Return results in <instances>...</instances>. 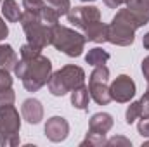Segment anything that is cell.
<instances>
[{
	"mask_svg": "<svg viewBox=\"0 0 149 147\" xmlns=\"http://www.w3.org/2000/svg\"><path fill=\"white\" fill-rule=\"evenodd\" d=\"M14 74L23 81V87L28 92H38L43 85H47L52 74V62L45 55H37L33 59H19Z\"/></svg>",
	"mask_w": 149,
	"mask_h": 147,
	"instance_id": "obj_1",
	"label": "cell"
},
{
	"mask_svg": "<svg viewBox=\"0 0 149 147\" xmlns=\"http://www.w3.org/2000/svg\"><path fill=\"white\" fill-rule=\"evenodd\" d=\"M139 23L134 14L125 7L116 12V16L108 24V42L118 47H128L135 40V31L139 30Z\"/></svg>",
	"mask_w": 149,
	"mask_h": 147,
	"instance_id": "obj_2",
	"label": "cell"
},
{
	"mask_svg": "<svg viewBox=\"0 0 149 147\" xmlns=\"http://www.w3.org/2000/svg\"><path fill=\"white\" fill-rule=\"evenodd\" d=\"M81 85H85V71L74 64L63 66L61 69L50 74V78L47 81L49 92L54 97H63L68 92H71Z\"/></svg>",
	"mask_w": 149,
	"mask_h": 147,
	"instance_id": "obj_3",
	"label": "cell"
},
{
	"mask_svg": "<svg viewBox=\"0 0 149 147\" xmlns=\"http://www.w3.org/2000/svg\"><path fill=\"white\" fill-rule=\"evenodd\" d=\"M85 37L78 31H74L68 26H61V24H56L52 28V40H50V45L66 54L68 57H80L83 54V49H85Z\"/></svg>",
	"mask_w": 149,
	"mask_h": 147,
	"instance_id": "obj_4",
	"label": "cell"
},
{
	"mask_svg": "<svg viewBox=\"0 0 149 147\" xmlns=\"http://www.w3.org/2000/svg\"><path fill=\"white\" fill-rule=\"evenodd\" d=\"M23 30H24V35L28 43L38 47L40 50H43L47 45H50V40H52V28L43 24L40 16L33 14V12H28L24 10L21 19H19Z\"/></svg>",
	"mask_w": 149,
	"mask_h": 147,
	"instance_id": "obj_5",
	"label": "cell"
},
{
	"mask_svg": "<svg viewBox=\"0 0 149 147\" xmlns=\"http://www.w3.org/2000/svg\"><path fill=\"white\" fill-rule=\"evenodd\" d=\"M19 130H21V118H19L17 109L12 104L0 107V146H19V142H21Z\"/></svg>",
	"mask_w": 149,
	"mask_h": 147,
	"instance_id": "obj_6",
	"label": "cell"
},
{
	"mask_svg": "<svg viewBox=\"0 0 149 147\" xmlns=\"http://www.w3.org/2000/svg\"><path fill=\"white\" fill-rule=\"evenodd\" d=\"M109 92H111L113 101H116L120 104H127L134 99V95L137 92V87H135V81L128 74H120L111 81Z\"/></svg>",
	"mask_w": 149,
	"mask_h": 147,
	"instance_id": "obj_7",
	"label": "cell"
},
{
	"mask_svg": "<svg viewBox=\"0 0 149 147\" xmlns=\"http://www.w3.org/2000/svg\"><path fill=\"white\" fill-rule=\"evenodd\" d=\"M66 17H68V23H71L73 26L85 30L90 23L101 21V10L94 5H80V7H71Z\"/></svg>",
	"mask_w": 149,
	"mask_h": 147,
	"instance_id": "obj_8",
	"label": "cell"
},
{
	"mask_svg": "<svg viewBox=\"0 0 149 147\" xmlns=\"http://www.w3.org/2000/svg\"><path fill=\"white\" fill-rule=\"evenodd\" d=\"M45 137L50 140V142H63L68 139L70 135V123L63 118V116H52L47 119L45 123Z\"/></svg>",
	"mask_w": 149,
	"mask_h": 147,
	"instance_id": "obj_9",
	"label": "cell"
},
{
	"mask_svg": "<svg viewBox=\"0 0 149 147\" xmlns=\"http://www.w3.org/2000/svg\"><path fill=\"white\" fill-rule=\"evenodd\" d=\"M21 114L30 125H38L43 119V106L38 99H26L21 106Z\"/></svg>",
	"mask_w": 149,
	"mask_h": 147,
	"instance_id": "obj_10",
	"label": "cell"
},
{
	"mask_svg": "<svg viewBox=\"0 0 149 147\" xmlns=\"http://www.w3.org/2000/svg\"><path fill=\"white\" fill-rule=\"evenodd\" d=\"M113 125H114V119L109 112H95L88 121V132L106 135L113 128Z\"/></svg>",
	"mask_w": 149,
	"mask_h": 147,
	"instance_id": "obj_11",
	"label": "cell"
},
{
	"mask_svg": "<svg viewBox=\"0 0 149 147\" xmlns=\"http://www.w3.org/2000/svg\"><path fill=\"white\" fill-rule=\"evenodd\" d=\"M125 5L134 14L141 28L149 23V0H127Z\"/></svg>",
	"mask_w": 149,
	"mask_h": 147,
	"instance_id": "obj_12",
	"label": "cell"
},
{
	"mask_svg": "<svg viewBox=\"0 0 149 147\" xmlns=\"http://www.w3.org/2000/svg\"><path fill=\"white\" fill-rule=\"evenodd\" d=\"M83 37L87 42H94V43H104L108 42V24L95 21L90 23L85 30H83Z\"/></svg>",
	"mask_w": 149,
	"mask_h": 147,
	"instance_id": "obj_13",
	"label": "cell"
},
{
	"mask_svg": "<svg viewBox=\"0 0 149 147\" xmlns=\"http://www.w3.org/2000/svg\"><path fill=\"white\" fill-rule=\"evenodd\" d=\"M88 92H90V99L99 106H108L113 101L108 83H88Z\"/></svg>",
	"mask_w": 149,
	"mask_h": 147,
	"instance_id": "obj_14",
	"label": "cell"
},
{
	"mask_svg": "<svg viewBox=\"0 0 149 147\" xmlns=\"http://www.w3.org/2000/svg\"><path fill=\"white\" fill-rule=\"evenodd\" d=\"M17 54L10 45H2L0 43V68L14 71L16 64H17Z\"/></svg>",
	"mask_w": 149,
	"mask_h": 147,
	"instance_id": "obj_15",
	"label": "cell"
},
{
	"mask_svg": "<svg viewBox=\"0 0 149 147\" xmlns=\"http://www.w3.org/2000/svg\"><path fill=\"white\" fill-rule=\"evenodd\" d=\"M88 102H90V92H88V87L81 85L78 88L71 90V104H73L74 109L85 111L88 107Z\"/></svg>",
	"mask_w": 149,
	"mask_h": 147,
	"instance_id": "obj_16",
	"label": "cell"
},
{
	"mask_svg": "<svg viewBox=\"0 0 149 147\" xmlns=\"http://www.w3.org/2000/svg\"><path fill=\"white\" fill-rule=\"evenodd\" d=\"M2 16L5 17V21L9 23H19L23 12L19 9V3L16 0H2Z\"/></svg>",
	"mask_w": 149,
	"mask_h": 147,
	"instance_id": "obj_17",
	"label": "cell"
},
{
	"mask_svg": "<svg viewBox=\"0 0 149 147\" xmlns=\"http://www.w3.org/2000/svg\"><path fill=\"white\" fill-rule=\"evenodd\" d=\"M109 61V54L104 50V49H101V47H94V49H90L88 52H87V55H85V62L87 64H90V66H102V64H106Z\"/></svg>",
	"mask_w": 149,
	"mask_h": 147,
	"instance_id": "obj_18",
	"label": "cell"
},
{
	"mask_svg": "<svg viewBox=\"0 0 149 147\" xmlns=\"http://www.w3.org/2000/svg\"><path fill=\"white\" fill-rule=\"evenodd\" d=\"M40 19H42V23L43 24H47V26H50V28H54L56 24H59V12L56 10V9H52L50 5H47L45 3V7L40 10Z\"/></svg>",
	"mask_w": 149,
	"mask_h": 147,
	"instance_id": "obj_19",
	"label": "cell"
},
{
	"mask_svg": "<svg viewBox=\"0 0 149 147\" xmlns=\"http://www.w3.org/2000/svg\"><path fill=\"white\" fill-rule=\"evenodd\" d=\"M88 83H109V69L106 68V64L94 68L88 76Z\"/></svg>",
	"mask_w": 149,
	"mask_h": 147,
	"instance_id": "obj_20",
	"label": "cell"
},
{
	"mask_svg": "<svg viewBox=\"0 0 149 147\" xmlns=\"http://www.w3.org/2000/svg\"><path fill=\"white\" fill-rule=\"evenodd\" d=\"M106 135H102V133H95V132H87V137H85V140L80 144L81 147L88 146V147H104L106 146Z\"/></svg>",
	"mask_w": 149,
	"mask_h": 147,
	"instance_id": "obj_21",
	"label": "cell"
},
{
	"mask_svg": "<svg viewBox=\"0 0 149 147\" xmlns=\"http://www.w3.org/2000/svg\"><path fill=\"white\" fill-rule=\"evenodd\" d=\"M142 116V109H141V102H130V106L127 107V112H125V121L127 125H132L135 119H139Z\"/></svg>",
	"mask_w": 149,
	"mask_h": 147,
	"instance_id": "obj_22",
	"label": "cell"
},
{
	"mask_svg": "<svg viewBox=\"0 0 149 147\" xmlns=\"http://www.w3.org/2000/svg\"><path fill=\"white\" fill-rule=\"evenodd\" d=\"M47 5H50L52 9H56L59 12V16H66L71 9V2L70 0H45Z\"/></svg>",
	"mask_w": 149,
	"mask_h": 147,
	"instance_id": "obj_23",
	"label": "cell"
},
{
	"mask_svg": "<svg viewBox=\"0 0 149 147\" xmlns=\"http://www.w3.org/2000/svg\"><path fill=\"white\" fill-rule=\"evenodd\" d=\"M42 54V50L35 47V45H31V43H24L21 49H19V55H21V59H33V57H37Z\"/></svg>",
	"mask_w": 149,
	"mask_h": 147,
	"instance_id": "obj_24",
	"label": "cell"
},
{
	"mask_svg": "<svg viewBox=\"0 0 149 147\" xmlns=\"http://www.w3.org/2000/svg\"><path fill=\"white\" fill-rule=\"evenodd\" d=\"M45 7V0H23V9L33 14H40V10Z\"/></svg>",
	"mask_w": 149,
	"mask_h": 147,
	"instance_id": "obj_25",
	"label": "cell"
},
{
	"mask_svg": "<svg viewBox=\"0 0 149 147\" xmlns=\"http://www.w3.org/2000/svg\"><path fill=\"white\" fill-rule=\"evenodd\" d=\"M106 146L108 147H132V142L127 137H123V135H114V137L106 140Z\"/></svg>",
	"mask_w": 149,
	"mask_h": 147,
	"instance_id": "obj_26",
	"label": "cell"
},
{
	"mask_svg": "<svg viewBox=\"0 0 149 147\" xmlns=\"http://www.w3.org/2000/svg\"><path fill=\"white\" fill-rule=\"evenodd\" d=\"M14 101H16V94H14L12 88L0 90V107H3V106H10V104H14Z\"/></svg>",
	"mask_w": 149,
	"mask_h": 147,
	"instance_id": "obj_27",
	"label": "cell"
},
{
	"mask_svg": "<svg viewBox=\"0 0 149 147\" xmlns=\"http://www.w3.org/2000/svg\"><path fill=\"white\" fill-rule=\"evenodd\" d=\"M12 76L9 69H3L0 68V90H5V88H12Z\"/></svg>",
	"mask_w": 149,
	"mask_h": 147,
	"instance_id": "obj_28",
	"label": "cell"
},
{
	"mask_svg": "<svg viewBox=\"0 0 149 147\" xmlns=\"http://www.w3.org/2000/svg\"><path fill=\"white\" fill-rule=\"evenodd\" d=\"M137 132L144 139H149V116H142L141 121L137 123Z\"/></svg>",
	"mask_w": 149,
	"mask_h": 147,
	"instance_id": "obj_29",
	"label": "cell"
},
{
	"mask_svg": "<svg viewBox=\"0 0 149 147\" xmlns=\"http://www.w3.org/2000/svg\"><path fill=\"white\" fill-rule=\"evenodd\" d=\"M7 35H9V26H7L5 19L0 16V42H2V40H5Z\"/></svg>",
	"mask_w": 149,
	"mask_h": 147,
	"instance_id": "obj_30",
	"label": "cell"
},
{
	"mask_svg": "<svg viewBox=\"0 0 149 147\" xmlns=\"http://www.w3.org/2000/svg\"><path fill=\"white\" fill-rule=\"evenodd\" d=\"M109 9H118V7H121L123 3H125V0H102Z\"/></svg>",
	"mask_w": 149,
	"mask_h": 147,
	"instance_id": "obj_31",
	"label": "cell"
},
{
	"mask_svg": "<svg viewBox=\"0 0 149 147\" xmlns=\"http://www.w3.org/2000/svg\"><path fill=\"white\" fill-rule=\"evenodd\" d=\"M141 68H142V74H144V78L149 81V55H148V57H144V61H142V66H141Z\"/></svg>",
	"mask_w": 149,
	"mask_h": 147,
	"instance_id": "obj_32",
	"label": "cell"
},
{
	"mask_svg": "<svg viewBox=\"0 0 149 147\" xmlns=\"http://www.w3.org/2000/svg\"><path fill=\"white\" fill-rule=\"evenodd\" d=\"M142 45H144V49H148L149 50V31L142 37Z\"/></svg>",
	"mask_w": 149,
	"mask_h": 147,
	"instance_id": "obj_33",
	"label": "cell"
},
{
	"mask_svg": "<svg viewBox=\"0 0 149 147\" xmlns=\"http://www.w3.org/2000/svg\"><path fill=\"white\" fill-rule=\"evenodd\" d=\"M81 2H87V3H88V2H94V0H81Z\"/></svg>",
	"mask_w": 149,
	"mask_h": 147,
	"instance_id": "obj_34",
	"label": "cell"
},
{
	"mask_svg": "<svg viewBox=\"0 0 149 147\" xmlns=\"http://www.w3.org/2000/svg\"><path fill=\"white\" fill-rule=\"evenodd\" d=\"M148 92H149V81H148Z\"/></svg>",
	"mask_w": 149,
	"mask_h": 147,
	"instance_id": "obj_35",
	"label": "cell"
},
{
	"mask_svg": "<svg viewBox=\"0 0 149 147\" xmlns=\"http://www.w3.org/2000/svg\"><path fill=\"white\" fill-rule=\"evenodd\" d=\"M0 3H2V0H0Z\"/></svg>",
	"mask_w": 149,
	"mask_h": 147,
	"instance_id": "obj_36",
	"label": "cell"
},
{
	"mask_svg": "<svg viewBox=\"0 0 149 147\" xmlns=\"http://www.w3.org/2000/svg\"><path fill=\"white\" fill-rule=\"evenodd\" d=\"M125 2H127V0H125Z\"/></svg>",
	"mask_w": 149,
	"mask_h": 147,
	"instance_id": "obj_37",
	"label": "cell"
}]
</instances>
